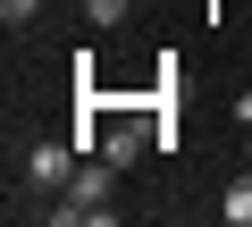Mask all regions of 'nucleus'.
Listing matches in <instances>:
<instances>
[{
    "label": "nucleus",
    "instance_id": "nucleus-3",
    "mask_svg": "<svg viewBox=\"0 0 252 227\" xmlns=\"http://www.w3.org/2000/svg\"><path fill=\"white\" fill-rule=\"evenodd\" d=\"M135 152H143V135H135V127H101V160H109V168H126Z\"/></svg>",
    "mask_w": 252,
    "mask_h": 227
},
{
    "label": "nucleus",
    "instance_id": "nucleus-5",
    "mask_svg": "<svg viewBox=\"0 0 252 227\" xmlns=\"http://www.w3.org/2000/svg\"><path fill=\"white\" fill-rule=\"evenodd\" d=\"M84 9H93V26H118V17H126V0H84Z\"/></svg>",
    "mask_w": 252,
    "mask_h": 227
},
{
    "label": "nucleus",
    "instance_id": "nucleus-4",
    "mask_svg": "<svg viewBox=\"0 0 252 227\" xmlns=\"http://www.w3.org/2000/svg\"><path fill=\"white\" fill-rule=\"evenodd\" d=\"M34 9H42V0H0V26H26Z\"/></svg>",
    "mask_w": 252,
    "mask_h": 227
},
{
    "label": "nucleus",
    "instance_id": "nucleus-6",
    "mask_svg": "<svg viewBox=\"0 0 252 227\" xmlns=\"http://www.w3.org/2000/svg\"><path fill=\"white\" fill-rule=\"evenodd\" d=\"M244 168H252V143H244Z\"/></svg>",
    "mask_w": 252,
    "mask_h": 227
},
{
    "label": "nucleus",
    "instance_id": "nucleus-2",
    "mask_svg": "<svg viewBox=\"0 0 252 227\" xmlns=\"http://www.w3.org/2000/svg\"><path fill=\"white\" fill-rule=\"evenodd\" d=\"M219 219H227V227H252V168H244V177L219 194Z\"/></svg>",
    "mask_w": 252,
    "mask_h": 227
},
{
    "label": "nucleus",
    "instance_id": "nucleus-1",
    "mask_svg": "<svg viewBox=\"0 0 252 227\" xmlns=\"http://www.w3.org/2000/svg\"><path fill=\"white\" fill-rule=\"evenodd\" d=\"M76 168H84L76 135H59V143H34V152H26V185H34V194H59V185H76Z\"/></svg>",
    "mask_w": 252,
    "mask_h": 227
}]
</instances>
